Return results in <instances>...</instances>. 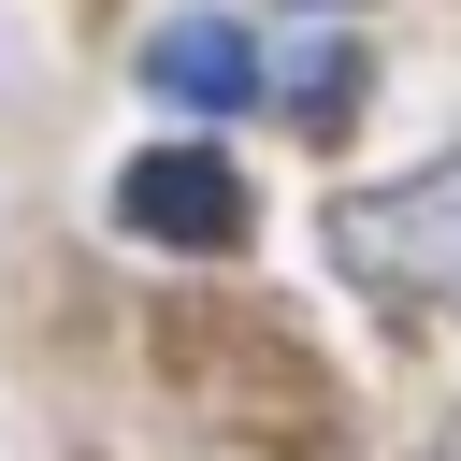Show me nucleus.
I'll return each instance as SVG.
<instances>
[{
  "instance_id": "nucleus-3",
  "label": "nucleus",
  "mask_w": 461,
  "mask_h": 461,
  "mask_svg": "<svg viewBox=\"0 0 461 461\" xmlns=\"http://www.w3.org/2000/svg\"><path fill=\"white\" fill-rule=\"evenodd\" d=\"M144 86H158L173 115H230V101L259 86V43H245L230 14H173V29L144 43Z\"/></svg>"
},
{
  "instance_id": "nucleus-2",
  "label": "nucleus",
  "mask_w": 461,
  "mask_h": 461,
  "mask_svg": "<svg viewBox=\"0 0 461 461\" xmlns=\"http://www.w3.org/2000/svg\"><path fill=\"white\" fill-rule=\"evenodd\" d=\"M115 216H130L144 245L216 259V245H245V173H230L216 144H144V158L115 173Z\"/></svg>"
},
{
  "instance_id": "nucleus-1",
  "label": "nucleus",
  "mask_w": 461,
  "mask_h": 461,
  "mask_svg": "<svg viewBox=\"0 0 461 461\" xmlns=\"http://www.w3.org/2000/svg\"><path fill=\"white\" fill-rule=\"evenodd\" d=\"M331 230H346V274H360V288L461 317V158H432V173H403V187H360Z\"/></svg>"
},
{
  "instance_id": "nucleus-4",
  "label": "nucleus",
  "mask_w": 461,
  "mask_h": 461,
  "mask_svg": "<svg viewBox=\"0 0 461 461\" xmlns=\"http://www.w3.org/2000/svg\"><path fill=\"white\" fill-rule=\"evenodd\" d=\"M447 461H461V447H447Z\"/></svg>"
}]
</instances>
